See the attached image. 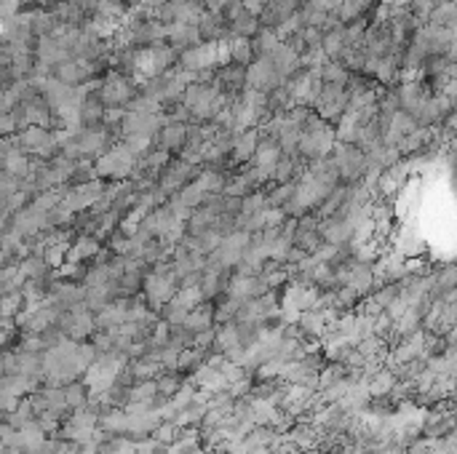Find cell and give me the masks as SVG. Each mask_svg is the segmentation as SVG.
<instances>
[{"label": "cell", "instance_id": "obj_2", "mask_svg": "<svg viewBox=\"0 0 457 454\" xmlns=\"http://www.w3.org/2000/svg\"><path fill=\"white\" fill-rule=\"evenodd\" d=\"M332 161H335L337 174H340V182H342V185H359V182L366 180L369 156H366L361 147H356V144L337 142L335 153H332Z\"/></svg>", "mask_w": 457, "mask_h": 454}, {"label": "cell", "instance_id": "obj_42", "mask_svg": "<svg viewBox=\"0 0 457 454\" xmlns=\"http://www.w3.org/2000/svg\"><path fill=\"white\" fill-rule=\"evenodd\" d=\"M0 129H3V136L19 134V126H16V120H13L11 112H0Z\"/></svg>", "mask_w": 457, "mask_h": 454}, {"label": "cell", "instance_id": "obj_21", "mask_svg": "<svg viewBox=\"0 0 457 454\" xmlns=\"http://www.w3.org/2000/svg\"><path fill=\"white\" fill-rule=\"evenodd\" d=\"M105 115H108V105L102 99V91H94L88 94L81 102V123L83 126H102L105 123Z\"/></svg>", "mask_w": 457, "mask_h": 454}, {"label": "cell", "instance_id": "obj_10", "mask_svg": "<svg viewBox=\"0 0 457 454\" xmlns=\"http://www.w3.org/2000/svg\"><path fill=\"white\" fill-rule=\"evenodd\" d=\"M431 96H433V88L425 78H417V81H401V83H398L401 110L409 112V115H415V118H417V112H420L422 105H425Z\"/></svg>", "mask_w": 457, "mask_h": 454}, {"label": "cell", "instance_id": "obj_16", "mask_svg": "<svg viewBox=\"0 0 457 454\" xmlns=\"http://www.w3.org/2000/svg\"><path fill=\"white\" fill-rule=\"evenodd\" d=\"M156 144L171 156H182L187 147V123H166L156 136Z\"/></svg>", "mask_w": 457, "mask_h": 454}, {"label": "cell", "instance_id": "obj_32", "mask_svg": "<svg viewBox=\"0 0 457 454\" xmlns=\"http://www.w3.org/2000/svg\"><path fill=\"white\" fill-rule=\"evenodd\" d=\"M19 270L27 275V281H33V278H43L48 275L54 267L46 262V257H37V254H30V257H24L22 262H19Z\"/></svg>", "mask_w": 457, "mask_h": 454}, {"label": "cell", "instance_id": "obj_28", "mask_svg": "<svg viewBox=\"0 0 457 454\" xmlns=\"http://www.w3.org/2000/svg\"><path fill=\"white\" fill-rule=\"evenodd\" d=\"M316 75H318V78H321L324 83L348 86V81H350V75H353V72H350L348 67L342 64V62L329 59V62H326V64H324V67H321V70L316 72Z\"/></svg>", "mask_w": 457, "mask_h": 454}, {"label": "cell", "instance_id": "obj_39", "mask_svg": "<svg viewBox=\"0 0 457 454\" xmlns=\"http://www.w3.org/2000/svg\"><path fill=\"white\" fill-rule=\"evenodd\" d=\"M439 3H441V0H409V8H412V13H415L422 24H428L433 8H436Z\"/></svg>", "mask_w": 457, "mask_h": 454}, {"label": "cell", "instance_id": "obj_6", "mask_svg": "<svg viewBox=\"0 0 457 454\" xmlns=\"http://www.w3.org/2000/svg\"><path fill=\"white\" fill-rule=\"evenodd\" d=\"M75 136H78L81 150H83V161H99L112 144H118V139L112 136V132L105 123L102 126H83Z\"/></svg>", "mask_w": 457, "mask_h": 454}, {"label": "cell", "instance_id": "obj_41", "mask_svg": "<svg viewBox=\"0 0 457 454\" xmlns=\"http://www.w3.org/2000/svg\"><path fill=\"white\" fill-rule=\"evenodd\" d=\"M24 11V0H3L0 3V13H3V19H11L16 13Z\"/></svg>", "mask_w": 457, "mask_h": 454}, {"label": "cell", "instance_id": "obj_22", "mask_svg": "<svg viewBox=\"0 0 457 454\" xmlns=\"http://www.w3.org/2000/svg\"><path fill=\"white\" fill-rule=\"evenodd\" d=\"M257 190H262V187H260V182L254 180L252 174L241 166L238 171L230 177L228 187H225V195H233V198H249V195L257 192Z\"/></svg>", "mask_w": 457, "mask_h": 454}, {"label": "cell", "instance_id": "obj_33", "mask_svg": "<svg viewBox=\"0 0 457 454\" xmlns=\"http://www.w3.org/2000/svg\"><path fill=\"white\" fill-rule=\"evenodd\" d=\"M254 40V51H257V57H270L278 46H281V37H278L276 30H270V27H262L260 30V35L252 37Z\"/></svg>", "mask_w": 457, "mask_h": 454}, {"label": "cell", "instance_id": "obj_36", "mask_svg": "<svg viewBox=\"0 0 457 454\" xmlns=\"http://www.w3.org/2000/svg\"><path fill=\"white\" fill-rule=\"evenodd\" d=\"M123 144L132 150L137 158L147 156L150 150H156V136H144V134H132V136H123Z\"/></svg>", "mask_w": 457, "mask_h": 454}, {"label": "cell", "instance_id": "obj_40", "mask_svg": "<svg viewBox=\"0 0 457 454\" xmlns=\"http://www.w3.org/2000/svg\"><path fill=\"white\" fill-rule=\"evenodd\" d=\"M287 219L289 216L284 209H265V230H267V227H281Z\"/></svg>", "mask_w": 457, "mask_h": 454}, {"label": "cell", "instance_id": "obj_25", "mask_svg": "<svg viewBox=\"0 0 457 454\" xmlns=\"http://www.w3.org/2000/svg\"><path fill=\"white\" fill-rule=\"evenodd\" d=\"M64 393H67V404H70L72 412L88 407L91 404V395H94L86 380H72V383H67L64 385Z\"/></svg>", "mask_w": 457, "mask_h": 454}, {"label": "cell", "instance_id": "obj_4", "mask_svg": "<svg viewBox=\"0 0 457 454\" xmlns=\"http://www.w3.org/2000/svg\"><path fill=\"white\" fill-rule=\"evenodd\" d=\"M142 94V86L137 81V75H120L118 70H110L105 75V83H102V99L108 107H129L137 96Z\"/></svg>", "mask_w": 457, "mask_h": 454}, {"label": "cell", "instance_id": "obj_27", "mask_svg": "<svg viewBox=\"0 0 457 454\" xmlns=\"http://www.w3.org/2000/svg\"><path fill=\"white\" fill-rule=\"evenodd\" d=\"M185 377H187V374H182V371H163V374L156 380V383H158V395H163V398H168V401H171V398H174V395L185 388V383H187Z\"/></svg>", "mask_w": 457, "mask_h": 454}, {"label": "cell", "instance_id": "obj_18", "mask_svg": "<svg viewBox=\"0 0 457 454\" xmlns=\"http://www.w3.org/2000/svg\"><path fill=\"white\" fill-rule=\"evenodd\" d=\"M262 142V129H246L243 134H238L236 147H233V166H246L254 156H257V147Z\"/></svg>", "mask_w": 457, "mask_h": 454}, {"label": "cell", "instance_id": "obj_3", "mask_svg": "<svg viewBox=\"0 0 457 454\" xmlns=\"http://www.w3.org/2000/svg\"><path fill=\"white\" fill-rule=\"evenodd\" d=\"M137 161H139V158L134 156L123 142H118V144H112L99 161H94V166H96L99 180L126 182V180H132L134 168H137Z\"/></svg>", "mask_w": 457, "mask_h": 454}, {"label": "cell", "instance_id": "obj_14", "mask_svg": "<svg viewBox=\"0 0 457 454\" xmlns=\"http://www.w3.org/2000/svg\"><path fill=\"white\" fill-rule=\"evenodd\" d=\"M198 27H201L204 43H222V40H230V37H233L228 16L222 11H206Z\"/></svg>", "mask_w": 457, "mask_h": 454}, {"label": "cell", "instance_id": "obj_15", "mask_svg": "<svg viewBox=\"0 0 457 454\" xmlns=\"http://www.w3.org/2000/svg\"><path fill=\"white\" fill-rule=\"evenodd\" d=\"M35 57H37V64H43V67H48V70L54 72L62 62L72 59V51H67V48L62 46V43H57L51 35H46V37H37Z\"/></svg>", "mask_w": 457, "mask_h": 454}, {"label": "cell", "instance_id": "obj_17", "mask_svg": "<svg viewBox=\"0 0 457 454\" xmlns=\"http://www.w3.org/2000/svg\"><path fill=\"white\" fill-rule=\"evenodd\" d=\"M216 83L222 86L225 94H243L249 88L246 67H241L236 62H230L225 67H216Z\"/></svg>", "mask_w": 457, "mask_h": 454}, {"label": "cell", "instance_id": "obj_1", "mask_svg": "<svg viewBox=\"0 0 457 454\" xmlns=\"http://www.w3.org/2000/svg\"><path fill=\"white\" fill-rule=\"evenodd\" d=\"M337 147V129L324 120L318 112L308 120L305 132H302V142H300V156L313 163V161H324V158H332Z\"/></svg>", "mask_w": 457, "mask_h": 454}, {"label": "cell", "instance_id": "obj_7", "mask_svg": "<svg viewBox=\"0 0 457 454\" xmlns=\"http://www.w3.org/2000/svg\"><path fill=\"white\" fill-rule=\"evenodd\" d=\"M246 78H249V88H257L265 94H273L276 88L287 86V78L278 75L270 57H257L252 67H246Z\"/></svg>", "mask_w": 457, "mask_h": 454}, {"label": "cell", "instance_id": "obj_19", "mask_svg": "<svg viewBox=\"0 0 457 454\" xmlns=\"http://www.w3.org/2000/svg\"><path fill=\"white\" fill-rule=\"evenodd\" d=\"M105 249V243L96 238V235H75L70 240V254H67V262H91L99 251Z\"/></svg>", "mask_w": 457, "mask_h": 454}, {"label": "cell", "instance_id": "obj_5", "mask_svg": "<svg viewBox=\"0 0 457 454\" xmlns=\"http://www.w3.org/2000/svg\"><path fill=\"white\" fill-rule=\"evenodd\" d=\"M198 174H201V166H192L187 161L177 158V161H171V163L161 171V177H158V190L163 192L166 198H171V195H177L180 190H185L190 182L198 180Z\"/></svg>", "mask_w": 457, "mask_h": 454}, {"label": "cell", "instance_id": "obj_26", "mask_svg": "<svg viewBox=\"0 0 457 454\" xmlns=\"http://www.w3.org/2000/svg\"><path fill=\"white\" fill-rule=\"evenodd\" d=\"M230 30H233V35L257 37V35H260V30H262V22H260V16H254V13L241 11L238 16L230 22Z\"/></svg>", "mask_w": 457, "mask_h": 454}, {"label": "cell", "instance_id": "obj_9", "mask_svg": "<svg viewBox=\"0 0 457 454\" xmlns=\"http://www.w3.org/2000/svg\"><path fill=\"white\" fill-rule=\"evenodd\" d=\"M180 67L187 72H206L219 67V43H201L180 54Z\"/></svg>", "mask_w": 457, "mask_h": 454}, {"label": "cell", "instance_id": "obj_38", "mask_svg": "<svg viewBox=\"0 0 457 454\" xmlns=\"http://www.w3.org/2000/svg\"><path fill=\"white\" fill-rule=\"evenodd\" d=\"M16 192H19V177H13V174H8V171H3V174H0V206L8 204Z\"/></svg>", "mask_w": 457, "mask_h": 454}, {"label": "cell", "instance_id": "obj_34", "mask_svg": "<svg viewBox=\"0 0 457 454\" xmlns=\"http://www.w3.org/2000/svg\"><path fill=\"white\" fill-rule=\"evenodd\" d=\"M171 198H177L182 206H187V209H192V211H195V209H201V206H204L206 190L198 185V182H190L185 190H180L177 195H171Z\"/></svg>", "mask_w": 457, "mask_h": 454}, {"label": "cell", "instance_id": "obj_30", "mask_svg": "<svg viewBox=\"0 0 457 454\" xmlns=\"http://www.w3.org/2000/svg\"><path fill=\"white\" fill-rule=\"evenodd\" d=\"M94 180H99L94 161H78L64 187H81V185H88V182H94Z\"/></svg>", "mask_w": 457, "mask_h": 454}, {"label": "cell", "instance_id": "obj_8", "mask_svg": "<svg viewBox=\"0 0 457 454\" xmlns=\"http://www.w3.org/2000/svg\"><path fill=\"white\" fill-rule=\"evenodd\" d=\"M249 243H252V233H246V230H236L233 235L219 243V249L212 254V260L219 262L222 267H228V270H236L243 260V254L249 249Z\"/></svg>", "mask_w": 457, "mask_h": 454}, {"label": "cell", "instance_id": "obj_12", "mask_svg": "<svg viewBox=\"0 0 457 454\" xmlns=\"http://www.w3.org/2000/svg\"><path fill=\"white\" fill-rule=\"evenodd\" d=\"M163 126H166L163 112H132V110H126V115H123V136H132V134L158 136Z\"/></svg>", "mask_w": 457, "mask_h": 454}, {"label": "cell", "instance_id": "obj_31", "mask_svg": "<svg viewBox=\"0 0 457 454\" xmlns=\"http://www.w3.org/2000/svg\"><path fill=\"white\" fill-rule=\"evenodd\" d=\"M428 22L436 24V27H452V24L457 22V0H441V3L433 8Z\"/></svg>", "mask_w": 457, "mask_h": 454}, {"label": "cell", "instance_id": "obj_20", "mask_svg": "<svg viewBox=\"0 0 457 454\" xmlns=\"http://www.w3.org/2000/svg\"><path fill=\"white\" fill-rule=\"evenodd\" d=\"M216 305L214 302H201L198 308H192L190 315H187V321H185V326L190 329V332H195V334H201V332H209V329H214L216 326Z\"/></svg>", "mask_w": 457, "mask_h": 454}, {"label": "cell", "instance_id": "obj_13", "mask_svg": "<svg viewBox=\"0 0 457 454\" xmlns=\"http://www.w3.org/2000/svg\"><path fill=\"white\" fill-rule=\"evenodd\" d=\"M166 43L177 51H187V48H195L204 43L201 37V27L198 24H182V22H174V24H166Z\"/></svg>", "mask_w": 457, "mask_h": 454}, {"label": "cell", "instance_id": "obj_43", "mask_svg": "<svg viewBox=\"0 0 457 454\" xmlns=\"http://www.w3.org/2000/svg\"><path fill=\"white\" fill-rule=\"evenodd\" d=\"M441 132L449 136V142H452V139L457 136V110H452V112H449V115L444 118V123H441Z\"/></svg>", "mask_w": 457, "mask_h": 454}, {"label": "cell", "instance_id": "obj_35", "mask_svg": "<svg viewBox=\"0 0 457 454\" xmlns=\"http://www.w3.org/2000/svg\"><path fill=\"white\" fill-rule=\"evenodd\" d=\"M300 142H302V129H297V126H287L284 134L278 136V144H281V153L284 156H300Z\"/></svg>", "mask_w": 457, "mask_h": 454}, {"label": "cell", "instance_id": "obj_23", "mask_svg": "<svg viewBox=\"0 0 457 454\" xmlns=\"http://www.w3.org/2000/svg\"><path fill=\"white\" fill-rule=\"evenodd\" d=\"M228 43H230V62H236L241 67H252L254 62H257V51H254L252 37L233 35Z\"/></svg>", "mask_w": 457, "mask_h": 454}, {"label": "cell", "instance_id": "obj_29", "mask_svg": "<svg viewBox=\"0 0 457 454\" xmlns=\"http://www.w3.org/2000/svg\"><path fill=\"white\" fill-rule=\"evenodd\" d=\"M396 385H398V377H396V371H393V369L377 371L372 380H369V390H372V398H380V395H391Z\"/></svg>", "mask_w": 457, "mask_h": 454}, {"label": "cell", "instance_id": "obj_44", "mask_svg": "<svg viewBox=\"0 0 457 454\" xmlns=\"http://www.w3.org/2000/svg\"><path fill=\"white\" fill-rule=\"evenodd\" d=\"M265 6H267V0H243V11L254 13V16H262Z\"/></svg>", "mask_w": 457, "mask_h": 454}, {"label": "cell", "instance_id": "obj_37", "mask_svg": "<svg viewBox=\"0 0 457 454\" xmlns=\"http://www.w3.org/2000/svg\"><path fill=\"white\" fill-rule=\"evenodd\" d=\"M324 51H326V57H329V59L340 62L342 51H345V27H342V30H335V33H326Z\"/></svg>", "mask_w": 457, "mask_h": 454}, {"label": "cell", "instance_id": "obj_11", "mask_svg": "<svg viewBox=\"0 0 457 454\" xmlns=\"http://www.w3.org/2000/svg\"><path fill=\"white\" fill-rule=\"evenodd\" d=\"M182 225H185V222H182L180 216L174 214L168 206H158L156 211H150V214L144 216L139 227H142L144 233H150L153 238L166 240L168 235H171V233H177Z\"/></svg>", "mask_w": 457, "mask_h": 454}, {"label": "cell", "instance_id": "obj_24", "mask_svg": "<svg viewBox=\"0 0 457 454\" xmlns=\"http://www.w3.org/2000/svg\"><path fill=\"white\" fill-rule=\"evenodd\" d=\"M59 27V16L54 13V8H35L33 11V35L46 37Z\"/></svg>", "mask_w": 457, "mask_h": 454}]
</instances>
